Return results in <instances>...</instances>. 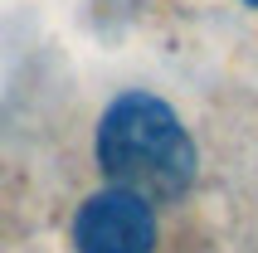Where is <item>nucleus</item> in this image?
Masks as SVG:
<instances>
[{
	"label": "nucleus",
	"instance_id": "3",
	"mask_svg": "<svg viewBox=\"0 0 258 253\" xmlns=\"http://www.w3.org/2000/svg\"><path fill=\"white\" fill-rule=\"evenodd\" d=\"M248 5H258V0H248Z\"/></svg>",
	"mask_w": 258,
	"mask_h": 253
},
{
	"label": "nucleus",
	"instance_id": "1",
	"mask_svg": "<svg viewBox=\"0 0 258 253\" xmlns=\"http://www.w3.org/2000/svg\"><path fill=\"white\" fill-rule=\"evenodd\" d=\"M98 166L117 190L146 205L185 195L195 180V141L151 93H122L98 122Z\"/></svg>",
	"mask_w": 258,
	"mask_h": 253
},
{
	"label": "nucleus",
	"instance_id": "2",
	"mask_svg": "<svg viewBox=\"0 0 258 253\" xmlns=\"http://www.w3.org/2000/svg\"><path fill=\"white\" fill-rule=\"evenodd\" d=\"M78 253H151L156 248V214L132 190H98L83 200L73 219Z\"/></svg>",
	"mask_w": 258,
	"mask_h": 253
}]
</instances>
